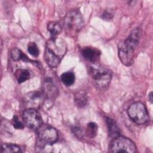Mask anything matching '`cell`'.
<instances>
[{
	"mask_svg": "<svg viewBox=\"0 0 153 153\" xmlns=\"http://www.w3.org/2000/svg\"><path fill=\"white\" fill-rule=\"evenodd\" d=\"M112 17H113V14L108 11H105L102 14V18L104 20H111L112 19Z\"/></svg>",
	"mask_w": 153,
	"mask_h": 153,
	"instance_id": "obj_22",
	"label": "cell"
},
{
	"mask_svg": "<svg viewBox=\"0 0 153 153\" xmlns=\"http://www.w3.org/2000/svg\"><path fill=\"white\" fill-rule=\"evenodd\" d=\"M111 152H127L133 153L136 152V146L134 143L130 139L118 136L112 140L109 146Z\"/></svg>",
	"mask_w": 153,
	"mask_h": 153,
	"instance_id": "obj_7",
	"label": "cell"
},
{
	"mask_svg": "<svg viewBox=\"0 0 153 153\" xmlns=\"http://www.w3.org/2000/svg\"><path fill=\"white\" fill-rule=\"evenodd\" d=\"M12 123L14 127L16 129H22L24 127L23 124L19 120V118L16 115L13 117Z\"/></svg>",
	"mask_w": 153,
	"mask_h": 153,
	"instance_id": "obj_21",
	"label": "cell"
},
{
	"mask_svg": "<svg viewBox=\"0 0 153 153\" xmlns=\"http://www.w3.org/2000/svg\"><path fill=\"white\" fill-rule=\"evenodd\" d=\"M88 71L99 88H105L109 85L112 78V71L108 68L97 62L91 63Z\"/></svg>",
	"mask_w": 153,
	"mask_h": 153,
	"instance_id": "obj_3",
	"label": "cell"
},
{
	"mask_svg": "<svg viewBox=\"0 0 153 153\" xmlns=\"http://www.w3.org/2000/svg\"><path fill=\"white\" fill-rule=\"evenodd\" d=\"M1 152L10 153V152H20L21 148L19 146L13 143H4L1 146Z\"/></svg>",
	"mask_w": 153,
	"mask_h": 153,
	"instance_id": "obj_17",
	"label": "cell"
},
{
	"mask_svg": "<svg viewBox=\"0 0 153 153\" xmlns=\"http://www.w3.org/2000/svg\"><path fill=\"white\" fill-rule=\"evenodd\" d=\"M140 36V29L136 28L130 32L125 40H122L118 42V57L123 65L130 66L133 63L134 51L139 44Z\"/></svg>",
	"mask_w": 153,
	"mask_h": 153,
	"instance_id": "obj_1",
	"label": "cell"
},
{
	"mask_svg": "<svg viewBox=\"0 0 153 153\" xmlns=\"http://www.w3.org/2000/svg\"><path fill=\"white\" fill-rule=\"evenodd\" d=\"M44 94L40 91H35L28 93L25 95V102L29 108H36L41 106L44 100Z\"/></svg>",
	"mask_w": 153,
	"mask_h": 153,
	"instance_id": "obj_9",
	"label": "cell"
},
{
	"mask_svg": "<svg viewBox=\"0 0 153 153\" xmlns=\"http://www.w3.org/2000/svg\"><path fill=\"white\" fill-rule=\"evenodd\" d=\"M27 51L32 56L37 57L39 54V50L37 45L33 42H30L27 45Z\"/></svg>",
	"mask_w": 153,
	"mask_h": 153,
	"instance_id": "obj_20",
	"label": "cell"
},
{
	"mask_svg": "<svg viewBox=\"0 0 153 153\" xmlns=\"http://www.w3.org/2000/svg\"><path fill=\"white\" fill-rule=\"evenodd\" d=\"M10 56L11 59L14 61H18L20 60H23L24 61H27V57L23 53V52L17 48H14L11 50L10 52Z\"/></svg>",
	"mask_w": 153,
	"mask_h": 153,
	"instance_id": "obj_16",
	"label": "cell"
},
{
	"mask_svg": "<svg viewBox=\"0 0 153 153\" xmlns=\"http://www.w3.org/2000/svg\"><path fill=\"white\" fill-rule=\"evenodd\" d=\"M16 78L19 83H22L27 80L30 77V74L27 70L19 69L16 71Z\"/></svg>",
	"mask_w": 153,
	"mask_h": 153,
	"instance_id": "obj_18",
	"label": "cell"
},
{
	"mask_svg": "<svg viewBox=\"0 0 153 153\" xmlns=\"http://www.w3.org/2000/svg\"><path fill=\"white\" fill-rule=\"evenodd\" d=\"M148 98H149V101H150L151 103H152V100H153V99H152V92H151V93L149 94Z\"/></svg>",
	"mask_w": 153,
	"mask_h": 153,
	"instance_id": "obj_24",
	"label": "cell"
},
{
	"mask_svg": "<svg viewBox=\"0 0 153 153\" xmlns=\"http://www.w3.org/2000/svg\"><path fill=\"white\" fill-rule=\"evenodd\" d=\"M47 30L50 33L51 37H56L62 31V26L57 22H50L47 25Z\"/></svg>",
	"mask_w": 153,
	"mask_h": 153,
	"instance_id": "obj_13",
	"label": "cell"
},
{
	"mask_svg": "<svg viewBox=\"0 0 153 153\" xmlns=\"http://www.w3.org/2000/svg\"><path fill=\"white\" fill-rule=\"evenodd\" d=\"M75 102L76 106L78 108H83L87 102V94L84 91H79L75 96Z\"/></svg>",
	"mask_w": 153,
	"mask_h": 153,
	"instance_id": "obj_14",
	"label": "cell"
},
{
	"mask_svg": "<svg viewBox=\"0 0 153 153\" xmlns=\"http://www.w3.org/2000/svg\"><path fill=\"white\" fill-rule=\"evenodd\" d=\"M97 128L98 127L96 123L93 122L89 123L87 124L86 131H85L87 135L90 138L94 137L97 134Z\"/></svg>",
	"mask_w": 153,
	"mask_h": 153,
	"instance_id": "obj_19",
	"label": "cell"
},
{
	"mask_svg": "<svg viewBox=\"0 0 153 153\" xmlns=\"http://www.w3.org/2000/svg\"><path fill=\"white\" fill-rule=\"evenodd\" d=\"M62 82L66 86L72 85L75 80V76L72 72H66L62 74L60 76Z\"/></svg>",
	"mask_w": 153,
	"mask_h": 153,
	"instance_id": "obj_15",
	"label": "cell"
},
{
	"mask_svg": "<svg viewBox=\"0 0 153 153\" xmlns=\"http://www.w3.org/2000/svg\"><path fill=\"white\" fill-rule=\"evenodd\" d=\"M106 123L108 128L109 133L111 137L115 138L120 136V128L116 121H114V119L109 117L106 118Z\"/></svg>",
	"mask_w": 153,
	"mask_h": 153,
	"instance_id": "obj_12",
	"label": "cell"
},
{
	"mask_svg": "<svg viewBox=\"0 0 153 153\" xmlns=\"http://www.w3.org/2000/svg\"><path fill=\"white\" fill-rule=\"evenodd\" d=\"M83 57L91 63H96L99 60L100 52L93 47H84L82 50Z\"/></svg>",
	"mask_w": 153,
	"mask_h": 153,
	"instance_id": "obj_10",
	"label": "cell"
},
{
	"mask_svg": "<svg viewBox=\"0 0 153 153\" xmlns=\"http://www.w3.org/2000/svg\"><path fill=\"white\" fill-rule=\"evenodd\" d=\"M37 136L39 146H44L46 145H51L58 139L57 130L51 126L42 124L37 129Z\"/></svg>",
	"mask_w": 153,
	"mask_h": 153,
	"instance_id": "obj_6",
	"label": "cell"
},
{
	"mask_svg": "<svg viewBox=\"0 0 153 153\" xmlns=\"http://www.w3.org/2000/svg\"><path fill=\"white\" fill-rule=\"evenodd\" d=\"M58 90L51 81H45L44 84V94L48 97L53 98L57 96Z\"/></svg>",
	"mask_w": 153,
	"mask_h": 153,
	"instance_id": "obj_11",
	"label": "cell"
},
{
	"mask_svg": "<svg viewBox=\"0 0 153 153\" xmlns=\"http://www.w3.org/2000/svg\"><path fill=\"white\" fill-rule=\"evenodd\" d=\"M127 114L130 119L137 124H143L148 122L149 115L143 103L140 102L131 104L127 109Z\"/></svg>",
	"mask_w": 153,
	"mask_h": 153,
	"instance_id": "obj_4",
	"label": "cell"
},
{
	"mask_svg": "<svg viewBox=\"0 0 153 153\" xmlns=\"http://www.w3.org/2000/svg\"><path fill=\"white\" fill-rule=\"evenodd\" d=\"M84 20L78 10H69L64 18V26L69 31L78 32L84 26Z\"/></svg>",
	"mask_w": 153,
	"mask_h": 153,
	"instance_id": "obj_5",
	"label": "cell"
},
{
	"mask_svg": "<svg viewBox=\"0 0 153 153\" xmlns=\"http://www.w3.org/2000/svg\"><path fill=\"white\" fill-rule=\"evenodd\" d=\"M65 41L57 37H51L46 43L44 59L47 64L51 68L57 67L66 52Z\"/></svg>",
	"mask_w": 153,
	"mask_h": 153,
	"instance_id": "obj_2",
	"label": "cell"
},
{
	"mask_svg": "<svg viewBox=\"0 0 153 153\" xmlns=\"http://www.w3.org/2000/svg\"><path fill=\"white\" fill-rule=\"evenodd\" d=\"M22 118L25 125L31 129L37 130L42 124V118L39 112L35 108H27L22 114Z\"/></svg>",
	"mask_w": 153,
	"mask_h": 153,
	"instance_id": "obj_8",
	"label": "cell"
},
{
	"mask_svg": "<svg viewBox=\"0 0 153 153\" xmlns=\"http://www.w3.org/2000/svg\"><path fill=\"white\" fill-rule=\"evenodd\" d=\"M72 131L77 137H79V136L81 137L83 134L82 132V130L77 127H75V128H74L72 129Z\"/></svg>",
	"mask_w": 153,
	"mask_h": 153,
	"instance_id": "obj_23",
	"label": "cell"
}]
</instances>
